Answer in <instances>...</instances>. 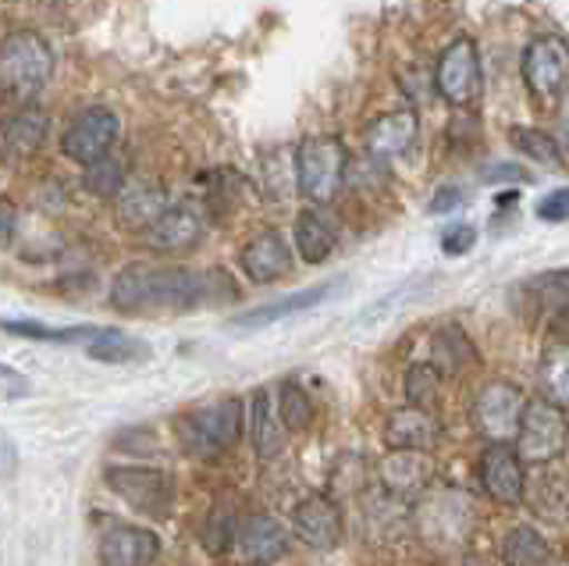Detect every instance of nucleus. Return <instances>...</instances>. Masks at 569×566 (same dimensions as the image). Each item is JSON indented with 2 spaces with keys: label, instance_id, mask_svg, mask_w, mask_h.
<instances>
[{
  "label": "nucleus",
  "instance_id": "nucleus-1",
  "mask_svg": "<svg viewBox=\"0 0 569 566\" xmlns=\"http://www.w3.org/2000/svg\"><path fill=\"white\" fill-rule=\"evenodd\" d=\"M239 299V286L228 271H189L129 264L111 281V304L121 314H189Z\"/></svg>",
  "mask_w": 569,
  "mask_h": 566
},
{
  "label": "nucleus",
  "instance_id": "nucleus-2",
  "mask_svg": "<svg viewBox=\"0 0 569 566\" xmlns=\"http://www.w3.org/2000/svg\"><path fill=\"white\" fill-rule=\"evenodd\" d=\"M246 424V406L236 396L210 399L203 406H192L182 417L174 420L178 446L192 459H218L224 453L236 449V441L242 438Z\"/></svg>",
  "mask_w": 569,
  "mask_h": 566
},
{
  "label": "nucleus",
  "instance_id": "nucleus-3",
  "mask_svg": "<svg viewBox=\"0 0 569 566\" xmlns=\"http://www.w3.org/2000/svg\"><path fill=\"white\" fill-rule=\"evenodd\" d=\"M53 76V50L32 29L8 32L0 40V97L29 103L43 93Z\"/></svg>",
  "mask_w": 569,
  "mask_h": 566
},
{
  "label": "nucleus",
  "instance_id": "nucleus-4",
  "mask_svg": "<svg viewBox=\"0 0 569 566\" xmlns=\"http://www.w3.org/2000/svg\"><path fill=\"white\" fill-rule=\"evenodd\" d=\"M349 153L346 143L335 136H307L296 147V189L313 207L331 203L346 182Z\"/></svg>",
  "mask_w": 569,
  "mask_h": 566
},
{
  "label": "nucleus",
  "instance_id": "nucleus-5",
  "mask_svg": "<svg viewBox=\"0 0 569 566\" xmlns=\"http://www.w3.org/2000/svg\"><path fill=\"white\" fill-rule=\"evenodd\" d=\"M473 520H477V506L470 495L459 488L427 491L413 513L420 538L431 545H462L473 530Z\"/></svg>",
  "mask_w": 569,
  "mask_h": 566
},
{
  "label": "nucleus",
  "instance_id": "nucleus-6",
  "mask_svg": "<svg viewBox=\"0 0 569 566\" xmlns=\"http://www.w3.org/2000/svg\"><path fill=\"white\" fill-rule=\"evenodd\" d=\"M566 441H569V420L562 414V406L551 399H530L523 406L520 431H516V453H520L523 464L530 467L551 464L556 456H562Z\"/></svg>",
  "mask_w": 569,
  "mask_h": 566
},
{
  "label": "nucleus",
  "instance_id": "nucleus-7",
  "mask_svg": "<svg viewBox=\"0 0 569 566\" xmlns=\"http://www.w3.org/2000/svg\"><path fill=\"white\" fill-rule=\"evenodd\" d=\"M103 481L132 513H142V517H153V520H168L171 517L174 485H171V477L164 470L121 464V467L107 470Z\"/></svg>",
  "mask_w": 569,
  "mask_h": 566
},
{
  "label": "nucleus",
  "instance_id": "nucleus-8",
  "mask_svg": "<svg viewBox=\"0 0 569 566\" xmlns=\"http://www.w3.org/2000/svg\"><path fill=\"white\" fill-rule=\"evenodd\" d=\"M438 93L452 103V108H473L485 90V76H480V50L470 37H459L445 47L435 72Z\"/></svg>",
  "mask_w": 569,
  "mask_h": 566
},
{
  "label": "nucleus",
  "instance_id": "nucleus-9",
  "mask_svg": "<svg viewBox=\"0 0 569 566\" xmlns=\"http://www.w3.org/2000/svg\"><path fill=\"white\" fill-rule=\"evenodd\" d=\"M520 76L530 97L551 103L569 82V43L562 37H538L530 40L520 61Z\"/></svg>",
  "mask_w": 569,
  "mask_h": 566
},
{
  "label": "nucleus",
  "instance_id": "nucleus-10",
  "mask_svg": "<svg viewBox=\"0 0 569 566\" xmlns=\"http://www.w3.org/2000/svg\"><path fill=\"white\" fill-rule=\"evenodd\" d=\"M121 136V118L111 108H86L68 121L61 132V150L68 161L93 165L97 157L111 153Z\"/></svg>",
  "mask_w": 569,
  "mask_h": 566
},
{
  "label": "nucleus",
  "instance_id": "nucleus-11",
  "mask_svg": "<svg viewBox=\"0 0 569 566\" xmlns=\"http://www.w3.org/2000/svg\"><path fill=\"white\" fill-rule=\"evenodd\" d=\"M523 393L512 381H488L473 399V428L485 435L488 441H509L520 431V417H523Z\"/></svg>",
  "mask_w": 569,
  "mask_h": 566
},
{
  "label": "nucleus",
  "instance_id": "nucleus-12",
  "mask_svg": "<svg viewBox=\"0 0 569 566\" xmlns=\"http://www.w3.org/2000/svg\"><path fill=\"white\" fill-rule=\"evenodd\" d=\"M477 477H480V488H485L495 503H502V506L523 503V491H527L523 459L520 453H512L506 441H491V446L480 453Z\"/></svg>",
  "mask_w": 569,
  "mask_h": 566
},
{
  "label": "nucleus",
  "instance_id": "nucleus-13",
  "mask_svg": "<svg viewBox=\"0 0 569 566\" xmlns=\"http://www.w3.org/2000/svg\"><path fill=\"white\" fill-rule=\"evenodd\" d=\"M50 139V118L40 108H18L0 118V161L4 165H26L47 147Z\"/></svg>",
  "mask_w": 569,
  "mask_h": 566
},
{
  "label": "nucleus",
  "instance_id": "nucleus-14",
  "mask_svg": "<svg viewBox=\"0 0 569 566\" xmlns=\"http://www.w3.org/2000/svg\"><path fill=\"white\" fill-rule=\"evenodd\" d=\"M100 566H153L160 559V535L139 524H111L97 545Z\"/></svg>",
  "mask_w": 569,
  "mask_h": 566
},
{
  "label": "nucleus",
  "instance_id": "nucleus-15",
  "mask_svg": "<svg viewBox=\"0 0 569 566\" xmlns=\"http://www.w3.org/2000/svg\"><path fill=\"white\" fill-rule=\"evenodd\" d=\"M292 264H296L292 246L278 228H263V232L249 239L239 254V268L253 286H271V281L292 275Z\"/></svg>",
  "mask_w": 569,
  "mask_h": 566
},
{
  "label": "nucleus",
  "instance_id": "nucleus-16",
  "mask_svg": "<svg viewBox=\"0 0 569 566\" xmlns=\"http://www.w3.org/2000/svg\"><path fill=\"white\" fill-rule=\"evenodd\" d=\"M292 530L299 542L328 553V548L342 542V509H338V503L328 499V495H307V499L292 509Z\"/></svg>",
  "mask_w": 569,
  "mask_h": 566
},
{
  "label": "nucleus",
  "instance_id": "nucleus-17",
  "mask_svg": "<svg viewBox=\"0 0 569 566\" xmlns=\"http://www.w3.org/2000/svg\"><path fill=\"white\" fill-rule=\"evenodd\" d=\"M203 228H207L203 215L192 203H171L164 207V215L150 225L147 236L157 254H189L200 246Z\"/></svg>",
  "mask_w": 569,
  "mask_h": 566
},
{
  "label": "nucleus",
  "instance_id": "nucleus-18",
  "mask_svg": "<svg viewBox=\"0 0 569 566\" xmlns=\"http://www.w3.org/2000/svg\"><path fill=\"white\" fill-rule=\"evenodd\" d=\"M231 542H236V548L249 563H263V566H271L274 559L289 553V530L274 517H267V513H249V517H242L236 524Z\"/></svg>",
  "mask_w": 569,
  "mask_h": 566
},
{
  "label": "nucleus",
  "instance_id": "nucleus-19",
  "mask_svg": "<svg viewBox=\"0 0 569 566\" xmlns=\"http://www.w3.org/2000/svg\"><path fill=\"white\" fill-rule=\"evenodd\" d=\"M417 132H420L417 111H409V108L388 111L367 126V150H370V157H378V161H396V157H402L409 147H413Z\"/></svg>",
  "mask_w": 569,
  "mask_h": 566
},
{
  "label": "nucleus",
  "instance_id": "nucleus-20",
  "mask_svg": "<svg viewBox=\"0 0 569 566\" xmlns=\"http://www.w3.org/2000/svg\"><path fill=\"white\" fill-rule=\"evenodd\" d=\"M338 292V281H325V286H310L302 292H292V296H281L274 304H263L257 310H246L239 317H231V328H242V331H257V328H267V325H278L284 317H296L302 310H313L317 304H325L328 296Z\"/></svg>",
  "mask_w": 569,
  "mask_h": 566
},
{
  "label": "nucleus",
  "instance_id": "nucleus-21",
  "mask_svg": "<svg viewBox=\"0 0 569 566\" xmlns=\"http://www.w3.org/2000/svg\"><path fill=\"white\" fill-rule=\"evenodd\" d=\"M435 464L423 449H391L381 464V485L391 495H417L431 485Z\"/></svg>",
  "mask_w": 569,
  "mask_h": 566
},
{
  "label": "nucleus",
  "instance_id": "nucleus-22",
  "mask_svg": "<svg viewBox=\"0 0 569 566\" xmlns=\"http://www.w3.org/2000/svg\"><path fill=\"white\" fill-rule=\"evenodd\" d=\"M164 189H157L150 182L124 186L114 197V221L124 232H150V225L164 215Z\"/></svg>",
  "mask_w": 569,
  "mask_h": 566
},
{
  "label": "nucleus",
  "instance_id": "nucleus-23",
  "mask_svg": "<svg viewBox=\"0 0 569 566\" xmlns=\"http://www.w3.org/2000/svg\"><path fill=\"white\" fill-rule=\"evenodd\" d=\"M438 441V420L423 406H402L385 420V446L388 449H435Z\"/></svg>",
  "mask_w": 569,
  "mask_h": 566
},
{
  "label": "nucleus",
  "instance_id": "nucleus-24",
  "mask_svg": "<svg viewBox=\"0 0 569 566\" xmlns=\"http://www.w3.org/2000/svg\"><path fill=\"white\" fill-rule=\"evenodd\" d=\"M246 424H249V438H253V449L260 459H274L284 446V424L278 417V403L267 388H257L253 399H249L246 410Z\"/></svg>",
  "mask_w": 569,
  "mask_h": 566
},
{
  "label": "nucleus",
  "instance_id": "nucleus-25",
  "mask_svg": "<svg viewBox=\"0 0 569 566\" xmlns=\"http://www.w3.org/2000/svg\"><path fill=\"white\" fill-rule=\"evenodd\" d=\"M338 246V225L320 207L299 210L296 218V250L307 264H325Z\"/></svg>",
  "mask_w": 569,
  "mask_h": 566
},
{
  "label": "nucleus",
  "instance_id": "nucleus-26",
  "mask_svg": "<svg viewBox=\"0 0 569 566\" xmlns=\"http://www.w3.org/2000/svg\"><path fill=\"white\" fill-rule=\"evenodd\" d=\"M0 331L14 335V339H32V342H50V346H89L100 339V325H43V321H22V317H0Z\"/></svg>",
  "mask_w": 569,
  "mask_h": 566
},
{
  "label": "nucleus",
  "instance_id": "nucleus-27",
  "mask_svg": "<svg viewBox=\"0 0 569 566\" xmlns=\"http://www.w3.org/2000/svg\"><path fill=\"white\" fill-rule=\"evenodd\" d=\"M523 499L530 509L548 524H566L569 520V477L566 474H538L527 485Z\"/></svg>",
  "mask_w": 569,
  "mask_h": 566
},
{
  "label": "nucleus",
  "instance_id": "nucleus-28",
  "mask_svg": "<svg viewBox=\"0 0 569 566\" xmlns=\"http://www.w3.org/2000/svg\"><path fill=\"white\" fill-rule=\"evenodd\" d=\"M124 186H129V157L103 153L93 165L82 168V189L89 192V197L111 200Z\"/></svg>",
  "mask_w": 569,
  "mask_h": 566
},
{
  "label": "nucleus",
  "instance_id": "nucleus-29",
  "mask_svg": "<svg viewBox=\"0 0 569 566\" xmlns=\"http://www.w3.org/2000/svg\"><path fill=\"white\" fill-rule=\"evenodd\" d=\"M527 296L530 314H551L556 317L569 304V271H545L538 278H530L520 286Z\"/></svg>",
  "mask_w": 569,
  "mask_h": 566
},
{
  "label": "nucleus",
  "instance_id": "nucleus-30",
  "mask_svg": "<svg viewBox=\"0 0 569 566\" xmlns=\"http://www.w3.org/2000/svg\"><path fill=\"white\" fill-rule=\"evenodd\" d=\"M502 559L506 566H551V548L541 530L520 524L502 538Z\"/></svg>",
  "mask_w": 569,
  "mask_h": 566
},
{
  "label": "nucleus",
  "instance_id": "nucleus-31",
  "mask_svg": "<svg viewBox=\"0 0 569 566\" xmlns=\"http://www.w3.org/2000/svg\"><path fill=\"white\" fill-rule=\"evenodd\" d=\"M431 357H435V367L441 370V375H456V370H462L467 364L477 360V349L456 325H445L435 331V339H431Z\"/></svg>",
  "mask_w": 569,
  "mask_h": 566
},
{
  "label": "nucleus",
  "instance_id": "nucleus-32",
  "mask_svg": "<svg viewBox=\"0 0 569 566\" xmlns=\"http://www.w3.org/2000/svg\"><path fill=\"white\" fill-rule=\"evenodd\" d=\"M86 352L100 364H136V360L150 357V346L142 339H132V335L118 331V328H103V335L89 342Z\"/></svg>",
  "mask_w": 569,
  "mask_h": 566
},
{
  "label": "nucleus",
  "instance_id": "nucleus-33",
  "mask_svg": "<svg viewBox=\"0 0 569 566\" xmlns=\"http://www.w3.org/2000/svg\"><path fill=\"white\" fill-rule=\"evenodd\" d=\"M541 388L551 403L569 406V342H556L541 357Z\"/></svg>",
  "mask_w": 569,
  "mask_h": 566
},
{
  "label": "nucleus",
  "instance_id": "nucleus-34",
  "mask_svg": "<svg viewBox=\"0 0 569 566\" xmlns=\"http://www.w3.org/2000/svg\"><path fill=\"white\" fill-rule=\"evenodd\" d=\"M278 417L284 424V431H307L313 424V399L299 381H284L278 388Z\"/></svg>",
  "mask_w": 569,
  "mask_h": 566
},
{
  "label": "nucleus",
  "instance_id": "nucleus-35",
  "mask_svg": "<svg viewBox=\"0 0 569 566\" xmlns=\"http://www.w3.org/2000/svg\"><path fill=\"white\" fill-rule=\"evenodd\" d=\"M509 139H512L516 150H520L523 157H530V161H538L541 168H562V147L551 132L516 126Z\"/></svg>",
  "mask_w": 569,
  "mask_h": 566
},
{
  "label": "nucleus",
  "instance_id": "nucleus-36",
  "mask_svg": "<svg viewBox=\"0 0 569 566\" xmlns=\"http://www.w3.org/2000/svg\"><path fill=\"white\" fill-rule=\"evenodd\" d=\"M438 388H441V370L435 364H413L406 370V396L413 406H435L438 399Z\"/></svg>",
  "mask_w": 569,
  "mask_h": 566
},
{
  "label": "nucleus",
  "instance_id": "nucleus-37",
  "mask_svg": "<svg viewBox=\"0 0 569 566\" xmlns=\"http://www.w3.org/2000/svg\"><path fill=\"white\" fill-rule=\"evenodd\" d=\"M473 242H477L473 225H467V221L449 225V228L441 232V254H445V257H462V254H470V250H473Z\"/></svg>",
  "mask_w": 569,
  "mask_h": 566
},
{
  "label": "nucleus",
  "instance_id": "nucleus-38",
  "mask_svg": "<svg viewBox=\"0 0 569 566\" xmlns=\"http://www.w3.org/2000/svg\"><path fill=\"white\" fill-rule=\"evenodd\" d=\"M538 218L556 225V221H569V189H556L538 203Z\"/></svg>",
  "mask_w": 569,
  "mask_h": 566
},
{
  "label": "nucleus",
  "instance_id": "nucleus-39",
  "mask_svg": "<svg viewBox=\"0 0 569 566\" xmlns=\"http://www.w3.org/2000/svg\"><path fill=\"white\" fill-rule=\"evenodd\" d=\"M527 171L520 165H491L485 168V182H523Z\"/></svg>",
  "mask_w": 569,
  "mask_h": 566
},
{
  "label": "nucleus",
  "instance_id": "nucleus-40",
  "mask_svg": "<svg viewBox=\"0 0 569 566\" xmlns=\"http://www.w3.org/2000/svg\"><path fill=\"white\" fill-rule=\"evenodd\" d=\"M18 470V449H14V441L0 431V477H11Z\"/></svg>",
  "mask_w": 569,
  "mask_h": 566
},
{
  "label": "nucleus",
  "instance_id": "nucleus-41",
  "mask_svg": "<svg viewBox=\"0 0 569 566\" xmlns=\"http://www.w3.org/2000/svg\"><path fill=\"white\" fill-rule=\"evenodd\" d=\"M459 200H462V192H459V189H441L438 197L431 200V215H441V210H452Z\"/></svg>",
  "mask_w": 569,
  "mask_h": 566
},
{
  "label": "nucleus",
  "instance_id": "nucleus-42",
  "mask_svg": "<svg viewBox=\"0 0 569 566\" xmlns=\"http://www.w3.org/2000/svg\"><path fill=\"white\" fill-rule=\"evenodd\" d=\"M0 385H14L18 388V393H26V378L22 375H18V370L14 367H8V364H0Z\"/></svg>",
  "mask_w": 569,
  "mask_h": 566
},
{
  "label": "nucleus",
  "instance_id": "nucleus-43",
  "mask_svg": "<svg viewBox=\"0 0 569 566\" xmlns=\"http://www.w3.org/2000/svg\"><path fill=\"white\" fill-rule=\"evenodd\" d=\"M551 325H556L559 335H566V339H569V304H566L556 317H551Z\"/></svg>",
  "mask_w": 569,
  "mask_h": 566
},
{
  "label": "nucleus",
  "instance_id": "nucleus-44",
  "mask_svg": "<svg viewBox=\"0 0 569 566\" xmlns=\"http://www.w3.org/2000/svg\"><path fill=\"white\" fill-rule=\"evenodd\" d=\"M559 136H562V143L569 147V97H566L562 111H559Z\"/></svg>",
  "mask_w": 569,
  "mask_h": 566
},
{
  "label": "nucleus",
  "instance_id": "nucleus-45",
  "mask_svg": "<svg viewBox=\"0 0 569 566\" xmlns=\"http://www.w3.org/2000/svg\"><path fill=\"white\" fill-rule=\"evenodd\" d=\"M249 566H263V563H249Z\"/></svg>",
  "mask_w": 569,
  "mask_h": 566
}]
</instances>
